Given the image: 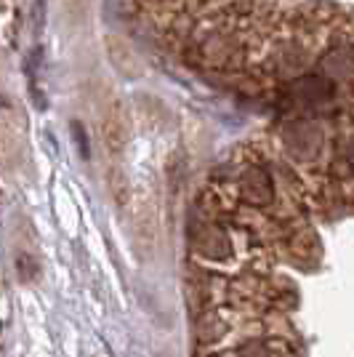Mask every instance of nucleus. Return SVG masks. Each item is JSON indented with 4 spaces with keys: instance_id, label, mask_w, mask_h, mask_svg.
Here are the masks:
<instances>
[{
    "instance_id": "1",
    "label": "nucleus",
    "mask_w": 354,
    "mask_h": 357,
    "mask_svg": "<svg viewBox=\"0 0 354 357\" xmlns=\"http://www.w3.org/2000/svg\"><path fill=\"white\" fill-rule=\"evenodd\" d=\"M197 357H235V355H232V349L219 347V349H203V352H197Z\"/></svg>"
}]
</instances>
